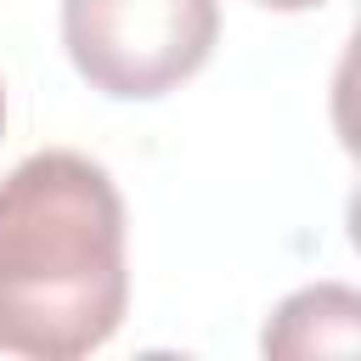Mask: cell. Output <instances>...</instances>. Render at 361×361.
<instances>
[{
    "mask_svg": "<svg viewBox=\"0 0 361 361\" xmlns=\"http://www.w3.org/2000/svg\"><path fill=\"white\" fill-rule=\"evenodd\" d=\"M124 305V197L113 175L68 147L23 158L0 180V350L79 361L118 333Z\"/></svg>",
    "mask_w": 361,
    "mask_h": 361,
    "instance_id": "obj_1",
    "label": "cell"
},
{
    "mask_svg": "<svg viewBox=\"0 0 361 361\" xmlns=\"http://www.w3.org/2000/svg\"><path fill=\"white\" fill-rule=\"evenodd\" d=\"M220 39V0H62L79 79L113 102H152L192 79Z\"/></svg>",
    "mask_w": 361,
    "mask_h": 361,
    "instance_id": "obj_2",
    "label": "cell"
},
{
    "mask_svg": "<svg viewBox=\"0 0 361 361\" xmlns=\"http://www.w3.org/2000/svg\"><path fill=\"white\" fill-rule=\"evenodd\" d=\"M265 355L276 361H305V355H355L361 350V293L344 282H316L288 293L259 338Z\"/></svg>",
    "mask_w": 361,
    "mask_h": 361,
    "instance_id": "obj_3",
    "label": "cell"
},
{
    "mask_svg": "<svg viewBox=\"0 0 361 361\" xmlns=\"http://www.w3.org/2000/svg\"><path fill=\"white\" fill-rule=\"evenodd\" d=\"M259 6H271V11H310V6H322V0H259Z\"/></svg>",
    "mask_w": 361,
    "mask_h": 361,
    "instance_id": "obj_4",
    "label": "cell"
},
{
    "mask_svg": "<svg viewBox=\"0 0 361 361\" xmlns=\"http://www.w3.org/2000/svg\"><path fill=\"white\" fill-rule=\"evenodd\" d=\"M0 135H6V85H0Z\"/></svg>",
    "mask_w": 361,
    "mask_h": 361,
    "instance_id": "obj_5",
    "label": "cell"
}]
</instances>
